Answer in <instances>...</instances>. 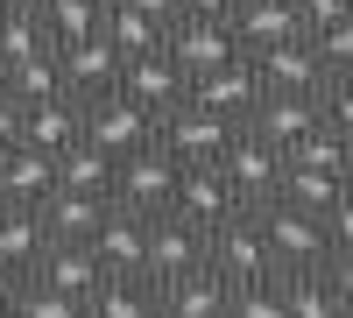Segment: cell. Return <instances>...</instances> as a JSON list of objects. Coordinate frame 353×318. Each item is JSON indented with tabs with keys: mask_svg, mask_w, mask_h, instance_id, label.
<instances>
[{
	"mask_svg": "<svg viewBox=\"0 0 353 318\" xmlns=\"http://www.w3.org/2000/svg\"><path fill=\"white\" fill-rule=\"evenodd\" d=\"M0 78H8V99H14V106H43V99H57V92H64V71H57V50L28 57V64L0 71Z\"/></svg>",
	"mask_w": 353,
	"mask_h": 318,
	"instance_id": "83f0119b",
	"label": "cell"
},
{
	"mask_svg": "<svg viewBox=\"0 0 353 318\" xmlns=\"http://www.w3.org/2000/svg\"><path fill=\"white\" fill-rule=\"evenodd\" d=\"M176 163L163 141H149V149H134V156H121L113 163V206L121 212H141V219H156V212H170V198H176Z\"/></svg>",
	"mask_w": 353,
	"mask_h": 318,
	"instance_id": "7a4b0ae2",
	"label": "cell"
},
{
	"mask_svg": "<svg viewBox=\"0 0 353 318\" xmlns=\"http://www.w3.org/2000/svg\"><path fill=\"white\" fill-rule=\"evenodd\" d=\"M28 283H43V290H57V297H78V304H92V290L106 283V269H99V255H92V248H64V241H50Z\"/></svg>",
	"mask_w": 353,
	"mask_h": 318,
	"instance_id": "ac0fdd59",
	"label": "cell"
},
{
	"mask_svg": "<svg viewBox=\"0 0 353 318\" xmlns=\"http://www.w3.org/2000/svg\"><path fill=\"white\" fill-rule=\"evenodd\" d=\"M8 8H21V14H43V8H50V0H8Z\"/></svg>",
	"mask_w": 353,
	"mask_h": 318,
	"instance_id": "7bdbcfd3",
	"label": "cell"
},
{
	"mask_svg": "<svg viewBox=\"0 0 353 318\" xmlns=\"http://www.w3.org/2000/svg\"><path fill=\"white\" fill-rule=\"evenodd\" d=\"M8 318H85V304L43 290V283H14V311H8Z\"/></svg>",
	"mask_w": 353,
	"mask_h": 318,
	"instance_id": "d6a6232c",
	"label": "cell"
},
{
	"mask_svg": "<svg viewBox=\"0 0 353 318\" xmlns=\"http://www.w3.org/2000/svg\"><path fill=\"white\" fill-rule=\"evenodd\" d=\"M99 21H106V0H50L43 8V36H50V50H64V43L99 36Z\"/></svg>",
	"mask_w": 353,
	"mask_h": 318,
	"instance_id": "484cf974",
	"label": "cell"
},
{
	"mask_svg": "<svg viewBox=\"0 0 353 318\" xmlns=\"http://www.w3.org/2000/svg\"><path fill=\"white\" fill-rule=\"evenodd\" d=\"M85 141L121 163V156H134V149L156 141V113H141L128 92H99V99H85Z\"/></svg>",
	"mask_w": 353,
	"mask_h": 318,
	"instance_id": "5b68a950",
	"label": "cell"
},
{
	"mask_svg": "<svg viewBox=\"0 0 353 318\" xmlns=\"http://www.w3.org/2000/svg\"><path fill=\"white\" fill-rule=\"evenodd\" d=\"M226 318H290L283 311V283H241V290H226Z\"/></svg>",
	"mask_w": 353,
	"mask_h": 318,
	"instance_id": "1f68e13d",
	"label": "cell"
},
{
	"mask_svg": "<svg viewBox=\"0 0 353 318\" xmlns=\"http://www.w3.org/2000/svg\"><path fill=\"white\" fill-rule=\"evenodd\" d=\"M0 163H8V156H0Z\"/></svg>",
	"mask_w": 353,
	"mask_h": 318,
	"instance_id": "c3c4849f",
	"label": "cell"
},
{
	"mask_svg": "<svg viewBox=\"0 0 353 318\" xmlns=\"http://www.w3.org/2000/svg\"><path fill=\"white\" fill-rule=\"evenodd\" d=\"M241 0H176V21H233Z\"/></svg>",
	"mask_w": 353,
	"mask_h": 318,
	"instance_id": "f35d334b",
	"label": "cell"
},
{
	"mask_svg": "<svg viewBox=\"0 0 353 318\" xmlns=\"http://www.w3.org/2000/svg\"><path fill=\"white\" fill-rule=\"evenodd\" d=\"M43 248H50V226L36 206H0V276L8 283H28L43 262Z\"/></svg>",
	"mask_w": 353,
	"mask_h": 318,
	"instance_id": "2e32d148",
	"label": "cell"
},
{
	"mask_svg": "<svg viewBox=\"0 0 353 318\" xmlns=\"http://www.w3.org/2000/svg\"><path fill=\"white\" fill-rule=\"evenodd\" d=\"M311 43H318V57H325L332 78H353V14L339 28H325V36H311Z\"/></svg>",
	"mask_w": 353,
	"mask_h": 318,
	"instance_id": "e575fe53",
	"label": "cell"
},
{
	"mask_svg": "<svg viewBox=\"0 0 353 318\" xmlns=\"http://www.w3.org/2000/svg\"><path fill=\"white\" fill-rule=\"evenodd\" d=\"M290 8H297L304 36H325V28H339V21L353 14V0H290Z\"/></svg>",
	"mask_w": 353,
	"mask_h": 318,
	"instance_id": "d590c367",
	"label": "cell"
},
{
	"mask_svg": "<svg viewBox=\"0 0 353 318\" xmlns=\"http://www.w3.org/2000/svg\"><path fill=\"white\" fill-rule=\"evenodd\" d=\"M205 269H212L226 290H241V283H269V276H276V255H269V241H261L254 212H241V219H226V226L205 234Z\"/></svg>",
	"mask_w": 353,
	"mask_h": 318,
	"instance_id": "3957f363",
	"label": "cell"
},
{
	"mask_svg": "<svg viewBox=\"0 0 353 318\" xmlns=\"http://www.w3.org/2000/svg\"><path fill=\"white\" fill-rule=\"evenodd\" d=\"M57 71H64V92L71 99H99V92H121V57H113L106 36H85L57 50Z\"/></svg>",
	"mask_w": 353,
	"mask_h": 318,
	"instance_id": "4fadbf2b",
	"label": "cell"
},
{
	"mask_svg": "<svg viewBox=\"0 0 353 318\" xmlns=\"http://www.w3.org/2000/svg\"><path fill=\"white\" fill-rule=\"evenodd\" d=\"M71 141H85V99L57 92V99H43V106H21V149L64 156Z\"/></svg>",
	"mask_w": 353,
	"mask_h": 318,
	"instance_id": "e0dca14e",
	"label": "cell"
},
{
	"mask_svg": "<svg viewBox=\"0 0 353 318\" xmlns=\"http://www.w3.org/2000/svg\"><path fill=\"white\" fill-rule=\"evenodd\" d=\"M128 8H134V14H149L156 28H170V21H176V0H128Z\"/></svg>",
	"mask_w": 353,
	"mask_h": 318,
	"instance_id": "60d3db41",
	"label": "cell"
},
{
	"mask_svg": "<svg viewBox=\"0 0 353 318\" xmlns=\"http://www.w3.org/2000/svg\"><path fill=\"white\" fill-rule=\"evenodd\" d=\"M43 50H50L43 14H21V8L0 14V71H14V64H28V57H43Z\"/></svg>",
	"mask_w": 353,
	"mask_h": 318,
	"instance_id": "f546056e",
	"label": "cell"
},
{
	"mask_svg": "<svg viewBox=\"0 0 353 318\" xmlns=\"http://www.w3.org/2000/svg\"><path fill=\"white\" fill-rule=\"evenodd\" d=\"M346 191V177H325V170H297V163H283V206H304V212H318L325 219L332 212V198Z\"/></svg>",
	"mask_w": 353,
	"mask_h": 318,
	"instance_id": "f1b7e54d",
	"label": "cell"
},
{
	"mask_svg": "<svg viewBox=\"0 0 353 318\" xmlns=\"http://www.w3.org/2000/svg\"><path fill=\"white\" fill-rule=\"evenodd\" d=\"M0 92H8V78H0Z\"/></svg>",
	"mask_w": 353,
	"mask_h": 318,
	"instance_id": "bcb514c9",
	"label": "cell"
},
{
	"mask_svg": "<svg viewBox=\"0 0 353 318\" xmlns=\"http://www.w3.org/2000/svg\"><path fill=\"white\" fill-rule=\"evenodd\" d=\"M43 226H50V241H64V248H92L99 234V219H106V198H78V191H50L43 198Z\"/></svg>",
	"mask_w": 353,
	"mask_h": 318,
	"instance_id": "ffe728a7",
	"label": "cell"
},
{
	"mask_svg": "<svg viewBox=\"0 0 353 318\" xmlns=\"http://www.w3.org/2000/svg\"><path fill=\"white\" fill-rule=\"evenodd\" d=\"M304 36V21L290 0H241L233 8V43H241V57H261V50H283V43H297Z\"/></svg>",
	"mask_w": 353,
	"mask_h": 318,
	"instance_id": "9a60e30c",
	"label": "cell"
},
{
	"mask_svg": "<svg viewBox=\"0 0 353 318\" xmlns=\"http://www.w3.org/2000/svg\"><path fill=\"white\" fill-rule=\"evenodd\" d=\"M85 318H156V283L149 276H106L92 304H85Z\"/></svg>",
	"mask_w": 353,
	"mask_h": 318,
	"instance_id": "cb8c5ba5",
	"label": "cell"
},
{
	"mask_svg": "<svg viewBox=\"0 0 353 318\" xmlns=\"http://www.w3.org/2000/svg\"><path fill=\"white\" fill-rule=\"evenodd\" d=\"M283 163H297V170H325V177H346L353 149H346L339 135H325V128H318V135H311V141H297V149H290Z\"/></svg>",
	"mask_w": 353,
	"mask_h": 318,
	"instance_id": "4dcf8cb0",
	"label": "cell"
},
{
	"mask_svg": "<svg viewBox=\"0 0 353 318\" xmlns=\"http://www.w3.org/2000/svg\"><path fill=\"white\" fill-rule=\"evenodd\" d=\"M57 191H78V198H106L113 206V156L92 149V141H71L57 156Z\"/></svg>",
	"mask_w": 353,
	"mask_h": 318,
	"instance_id": "7402d4cb",
	"label": "cell"
},
{
	"mask_svg": "<svg viewBox=\"0 0 353 318\" xmlns=\"http://www.w3.org/2000/svg\"><path fill=\"white\" fill-rule=\"evenodd\" d=\"M261 99H269V92H261V78H254V64H248V57H233V64H219V71L191 78V106L219 113V121H233V128H248Z\"/></svg>",
	"mask_w": 353,
	"mask_h": 318,
	"instance_id": "9c48e42d",
	"label": "cell"
},
{
	"mask_svg": "<svg viewBox=\"0 0 353 318\" xmlns=\"http://www.w3.org/2000/svg\"><path fill=\"white\" fill-rule=\"evenodd\" d=\"M241 135L233 121H219V113H205V106H176V113H163V128H156V141L176 156V163H219L226 156V141Z\"/></svg>",
	"mask_w": 353,
	"mask_h": 318,
	"instance_id": "30bf717a",
	"label": "cell"
},
{
	"mask_svg": "<svg viewBox=\"0 0 353 318\" xmlns=\"http://www.w3.org/2000/svg\"><path fill=\"white\" fill-rule=\"evenodd\" d=\"M254 226H261V241H269V255H276V276H297V269H325L332 241H325V219H318V212H304V206H283V198H269V206L254 212Z\"/></svg>",
	"mask_w": 353,
	"mask_h": 318,
	"instance_id": "6da1fadb",
	"label": "cell"
},
{
	"mask_svg": "<svg viewBox=\"0 0 353 318\" xmlns=\"http://www.w3.org/2000/svg\"><path fill=\"white\" fill-rule=\"evenodd\" d=\"M219 177H226V191L241 198L248 212H261L283 191V149H269L254 128H241V135L226 141V156H219Z\"/></svg>",
	"mask_w": 353,
	"mask_h": 318,
	"instance_id": "277c9868",
	"label": "cell"
},
{
	"mask_svg": "<svg viewBox=\"0 0 353 318\" xmlns=\"http://www.w3.org/2000/svg\"><path fill=\"white\" fill-rule=\"evenodd\" d=\"M8 149H21V106L0 92V156H8Z\"/></svg>",
	"mask_w": 353,
	"mask_h": 318,
	"instance_id": "ab89813d",
	"label": "cell"
},
{
	"mask_svg": "<svg viewBox=\"0 0 353 318\" xmlns=\"http://www.w3.org/2000/svg\"><path fill=\"white\" fill-rule=\"evenodd\" d=\"M325 241H332V255H353V191L332 198V212H325Z\"/></svg>",
	"mask_w": 353,
	"mask_h": 318,
	"instance_id": "8d00e7d4",
	"label": "cell"
},
{
	"mask_svg": "<svg viewBox=\"0 0 353 318\" xmlns=\"http://www.w3.org/2000/svg\"><path fill=\"white\" fill-rule=\"evenodd\" d=\"M121 92L141 113H156V128H163V113H176V106L191 99V78L176 71L163 50H149V57H128V64H121Z\"/></svg>",
	"mask_w": 353,
	"mask_h": 318,
	"instance_id": "8fae6325",
	"label": "cell"
},
{
	"mask_svg": "<svg viewBox=\"0 0 353 318\" xmlns=\"http://www.w3.org/2000/svg\"><path fill=\"white\" fill-rule=\"evenodd\" d=\"M0 14H8V0H0Z\"/></svg>",
	"mask_w": 353,
	"mask_h": 318,
	"instance_id": "7dc6e473",
	"label": "cell"
},
{
	"mask_svg": "<svg viewBox=\"0 0 353 318\" xmlns=\"http://www.w3.org/2000/svg\"><path fill=\"white\" fill-rule=\"evenodd\" d=\"M261 141H269V149H297V141H311L318 128H325V121H318V99H290V92H269V99H261L254 106V121H248Z\"/></svg>",
	"mask_w": 353,
	"mask_h": 318,
	"instance_id": "d6986e66",
	"label": "cell"
},
{
	"mask_svg": "<svg viewBox=\"0 0 353 318\" xmlns=\"http://www.w3.org/2000/svg\"><path fill=\"white\" fill-rule=\"evenodd\" d=\"M50 191H57V156L8 149V163H0V206H43Z\"/></svg>",
	"mask_w": 353,
	"mask_h": 318,
	"instance_id": "44dd1931",
	"label": "cell"
},
{
	"mask_svg": "<svg viewBox=\"0 0 353 318\" xmlns=\"http://www.w3.org/2000/svg\"><path fill=\"white\" fill-rule=\"evenodd\" d=\"M99 36L113 43V57H149V50H163V28L149 21V14H134L128 0H106V21H99Z\"/></svg>",
	"mask_w": 353,
	"mask_h": 318,
	"instance_id": "d4e9b609",
	"label": "cell"
},
{
	"mask_svg": "<svg viewBox=\"0 0 353 318\" xmlns=\"http://www.w3.org/2000/svg\"><path fill=\"white\" fill-rule=\"evenodd\" d=\"M163 57L184 78H205V71H219L241 57V43H233V21H170L163 28Z\"/></svg>",
	"mask_w": 353,
	"mask_h": 318,
	"instance_id": "ba28073f",
	"label": "cell"
},
{
	"mask_svg": "<svg viewBox=\"0 0 353 318\" xmlns=\"http://www.w3.org/2000/svg\"><path fill=\"white\" fill-rule=\"evenodd\" d=\"M325 283H332V297H339V311L353 318V255H325Z\"/></svg>",
	"mask_w": 353,
	"mask_h": 318,
	"instance_id": "74e56055",
	"label": "cell"
},
{
	"mask_svg": "<svg viewBox=\"0 0 353 318\" xmlns=\"http://www.w3.org/2000/svg\"><path fill=\"white\" fill-rule=\"evenodd\" d=\"M191 269H205V234L191 219H176V212H156L149 219V269H141V276L163 290V283L191 276Z\"/></svg>",
	"mask_w": 353,
	"mask_h": 318,
	"instance_id": "7c38bea8",
	"label": "cell"
},
{
	"mask_svg": "<svg viewBox=\"0 0 353 318\" xmlns=\"http://www.w3.org/2000/svg\"><path fill=\"white\" fill-rule=\"evenodd\" d=\"M156 318H170V311H163V304H156Z\"/></svg>",
	"mask_w": 353,
	"mask_h": 318,
	"instance_id": "f6af8a7d",
	"label": "cell"
},
{
	"mask_svg": "<svg viewBox=\"0 0 353 318\" xmlns=\"http://www.w3.org/2000/svg\"><path fill=\"white\" fill-rule=\"evenodd\" d=\"M170 212H176V219H191L198 234H212V226L241 219L248 206H241V198L226 191L219 163H184V170H176V198H170Z\"/></svg>",
	"mask_w": 353,
	"mask_h": 318,
	"instance_id": "8992f818",
	"label": "cell"
},
{
	"mask_svg": "<svg viewBox=\"0 0 353 318\" xmlns=\"http://www.w3.org/2000/svg\"><path fill=\"white\" fill-rule=\"evenodd\" d=\"M156 304H163L170 318H226V283H219L212 269H191V276L163 283Z\"/></svg>",
	"mask_w": 353,
	"mask_h": 318,
	"instance_id": "603a6c76",
	"label": "cell"
},
{
	"mask_svg": "<svg viewBox=\"0 0 353 318\" xmlns=\"http://www.w3.org/2000/svg\"><path fill=\"white\" fill-rule=\"evenodd\" d=\"M318 121H325V135H339L353 149V78H325V92H318Z\"/></svg>",
	"mask_w": 353,
	"mask_h": 318,
	"instance_id": "836d02e7",
	"label": "cell"
},
{
	"mask_svg": "<svg viewBox=\"0 0 353 318\" xmlns=\"http://www.w3.org/2000/svg\"><path fill=\"white\" fill-rule=\"evenodd\" d=\"M346 191H353V163H346Z\"/></svg>",
	"mask_w": 353,
	"mask_h": 318,
	"instance_id": "ee69618b",
	"label": "cell"
},
{
	"mask_svg": "<svg viewBox=\"0 0 353 318\" xmlns=\"http://www.w3.org/2000/svg\"><path fill=\"white\" fill-rule=\"evenodd\" d=\"M92 255H99V269H106V276H141V269H149V219H141V212H121V206H106L99 234H92Z\"/></svg>",
	"mask_w": 353,
	"mask_h": 318,
	"instance_id": "5bb4252c",
	"label": "cell"
},
{
	"mask_svg": "<svg viewBox=\"0 0 353 318\" xmlns=\"http://www.w3.org/2000/svg\"><path fill=\"white\" fill-rule=\"evenodd\" d=\"M248 64H254V78H261V92H290V99H318V92H325V78H332L311 36L283 43V50H261V57H248Z\"/></svg>",
	"mask_w": 353,
	"mask_h": 318,
	"instance_id": "52a82bcc",
	"label": "cell"
},
{
	"mask_svg": "<svg viewBox=\"0 0 353 318\" xmlns=\"http://www.w3.org/2000/svg\"><path fill=\"white\" fill-rule=\"evenodd\" d=\"M276 283H283V311L290 318H346L332 283H325V269H297V276H276Z\"/></svg>",
	"mask_w": 353,
	"mask_h": 318,
	"instance_id": "4316f807",
	"label": "cell"
},
{
	"mask_svg": "<svg viewBox=\"0 0 353 318\" xmlns=\"http://www.w3.org/2000/svg\"><path fill=\"white\" fill-rule=\"evenodd\" d=\"M8 311H14V283L0 276V318H8Z\"/></svg>",
	"mask_w": 353,
	"mask_h": 318,
	"instance_id": "b9f144b4",
	"label": "cell"
}]
</instances>
